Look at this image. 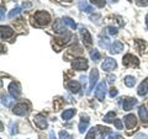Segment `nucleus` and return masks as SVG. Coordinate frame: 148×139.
Listing matches in <instances>:
<instances>
[{
    "mask_svg": "<svg viewBox=\"0 0 148 139\" xmlns=\"http://www.w3.org/2000/svg\"><path fill=\"white\" fill-rule=\"evenodd\" d=\"M123 81H125V85H126L127 87H133L136 84V79L133 76H131V75H127L126 78H125Z\"/></svg>",
    "mask_w": 148,
    "mask_h": 139,
    "instance_id": "5701e85b",
    "label": "nucleus"
},
{
    "mask_svg": "<svg viewBox=\"0 0 148 139\" xmlns=\"http://www.w3.org/2000/svg\"><path fill=\"white\" fill-rule=\"evenodd\" d=\"M90 58H91L94 62H98L99 59H100V53H99V50H98V49H91V52H90Z\"/></svg>",
    "mask_w": 148,
    "mask_h": 139,
    "instance_id": "a878e982",
    "label": "nucleus"
},
{
    "mask_svg": "<svg viewBox=\"0 0 148 139\" xmlns=\"http://www.w3.org/2000/svg\"><path fill=\"white\" fill-rule=\"evenodd\" d=\"M138 114H140V118L142 119V122L148 124V110L145 107V106H140V108H138Z\"/></svg>",
    "mask_w": 148,
    "mask_h": 139,
    "instance_id": "aec40b11",
    "label": "nucleus"
},
{
    "mask_svg": "<svg viewBox=\"0 0 148 139\" xmlns=\"http://www.w3.org/2000/svg\"><path fill=\"white\" fill-rule=\"evenodd\" d=\"M133 139H148V136H146V134H143V133H138L137 136H135Z\"/></svg>",
    "mask_w": 148,
    "mask_h": 139,
    "instance_id": "4c0bfd02",
    "label": "nucleus"
},
{
    "mask_svg": "<svg viewBox=\"0 0 148 139\" xmlns=\"http://www.w3.org/2000/svg\"><path fill=\"white\" fill-rule=\"evenodd\" d=\"M138 6H148V0H135Z\"/></svg>",
    "mask_w": 148,
    "mask_h": 139,
    "instance_id": "f704fd0d",
    "label": "nucleus"
},
{
    "mask_svg": "<svg viewBox=\"0 0 148 139\" xmlns=\"http://www.w3.org/2000/svg\"><path fill=\"white\" fill-rule=\"evenodd\" d=\"M62 1H67V3H71L72 0H62Z\"/></svg>",
    "mask_w": 148,
    "mask_h": 139,
    "instance_id": "49530a36",
    "label": "nucleus"
},
{
    "mask_svg": "<svg viewBox=\"0 0 148 139\" xmlns=\"http://www.w3.org/2000/svg\"><path fill=\"white\" fill-rule=\"evenodd\" d=\"M99 80V72L98 69H92L90 72V76H89V90H88V94L94 90V86L96 85V82Z\"/></svg>",
    "mask_w": 148,
    "mask_h": 139,
    "instance_id": "39448f33",
    "label": "nucleus"
},
{
    "mask_svg": "<svg viewBox=\"0 0 148 139\" xmlns=\"http://www.w3.org/2000/svg\"><path fill=\"white\" fill-rule=\"evenodd\" d=\"M116 61L112 58H106L105 61L103 62V64H101V69H103L104 72H111L114 70L115 68H116Z\"/></svg>",
    "mask_w": 148,
    "mask_h": 139,
    "instance_id": "6e6552de",
    "label": "nucleus"
},
{
    "mask_svg": "<svg viewBox=\"0 0 148 139\" xmlns=\"http://www.w3.org/2000/svg\"><path fill=\"white\" fill-rule=\"evenodd\" d=\"M111 1H112V3H117L119 0H111Z\"/></svg>",
    "mask_w": 148,
    "mask_h": 139,
    "instance_id": "de8ad7c7",
    "label": "nucleus"
},
{
    "mask_svg": "<svg viewBox=\"0 0 148 139\" xmlns=\"http://www.w3.org/2000/svg\"><path fill=\"white\" fill-rule=\"evenodd\" d=\"M96 131H98V132L100 133L101 138H104V136H105L106 133H110V129H109V128H106V127H101V126H98V127H96Z\"/></svg>",
    "mask_w": 148,
    "mask_h": 139,
    "instance_id": "cd10ccee",
    "label": "nucleus"
},
{
    "mask_svg": "<svg viewBox=\"0 0 148 139\" xmlns=\"http://www.w3.org/2000/svg\"><path fill=\"white\" fill-rule=\"evenodd\" d=\"M59 139H73V137L66 131H61L59 132Z\"/></svg>",
    "mask_w": 148,
    "mask_h": 139,
    "instance_id": "473e14b6",
    "label": "nucleus"
},
{
    "mask_svg": "<svg viewBox=\"0 0 148 139\" xmlns=\"http://www.w3.org/2000/svg\"><path fill=\"white\" fill-rule=\"evenodd\" d=\"M123 49V44L120 41H115V42L110 46V53L111 54H117Z\"/></svg>",
    "mask_w": 148,
    "mask_h": 139,
    "instance_id": "2eb2a0df",
    "label": "nucleus"
},
{
    "mask_svg": "<svg viewBox=\"0 0 148 139\" xmlns=\"http://www.w3.org/2000/svg\"><path fill=\"white\" fill-rule=\"evenodd\" d=\"M75 114V110L74 108H68V110H64V112L62 113V118L64 121H69L73 116Z\"/></svg>",
    "mask_w": 148,
    "mask_h": 139,
    "instance_id": "412c9836",
    "label": "nucleus"
},
{
    "mask_svg": "<svg viewBox=\"0 0 148 139\" xmlns=\"http://www.w3.org/2000/svg\"><path fill=\"white\" fill-rule=\"evenodd\" d=\"M49 139H57V138H56V134H54L53 131H52V132H49Z\"/></svg>",
    "mask_w": 148,
    "mask_h": 139,
    "instance_id": "79ce46f5",
    "label": "nucleus"
},
{
    "mask_svg": "<svg viewBox=\"0 0 148 139\" xmlns=\"http://www.w3.org/2000/svg\"><path fill=\"white\" fill-rule=\"evenodd\" d=\"M146 26H147V29H148V15L146 16Z\"/></svg>",
    "mask_w": 148,
    "mask_h": 139,
    "instance_id": "a18cd8bd",
    "label": "nucleus"
},
{
    "mask_svg": "<svg viewBox=\"0 0 148 139\" xmlns=\"http://www.w3.org/2000/svg\"><path fill=\"white\" fill-rule=\"evenodd\" d=\"M109 82H114L115 81V79H116V78H115V75H109Z\"/></svg>",
    "mask_w": 148,
    "mask_h": 139,
    "instance_id": "a19ab883",
    "label": "nucleus"
},
{
    "mask_svg": "<svg viewBox=\"0 0 148 139\" xmlns=\"http://www.w3.org/2000/svg\"><path fill=\"white\" fill-rule=\"evenodd\" d=\"M20 11H21V7H18V6H16V7H14L12 10L9 12V18H14L15 16H17L18 14H20Z\"/></svg>",
    "mask_w": 148,
    "mask_h": 139,
    "instance_id": "bb28decb",
    "label": "nucleus"
},
{
    "mask_svg": "<svg viewBox=\"0 0 148 139\" xmlns=\"http://www.w3.org/2000/svg\"><path fill=\"white\" fill-rule=\"evenodd\" d=\"M9 94L14 99H17L21 95V85L17 81H11L9 85Z\"/></svg>",
    "mask_w": 148,
    "mask_h": 139,
    "instance_id": "f03ea898",
    "label": "nucleus"
},
{
    "mask_svg": "<svg viewBox=\"0 0 148 139\" xmlns=\"http://www.w3.org/2000/svg\"><path fill=\"white\" fill-rule=\"evenodd\" d=\"M62 21L64 22V25H68L69 27H71V29H73V30H75V29H77V24L74 22L73 18L66 16V17H63V18H62Z\"/></svg>",
    "mask_w": 148,
    "mask_h": 139,
    "instance_id": "4be33fe9",
    "label": "nucleus"
},
{
    "mask_svg": "<svg viewBox=\"0 0 148 139\" xmlns=\"http://www.w3.org/2000/svg\"><path fill=\"white\" fill-rule=\"evenodd\" d=\"M1 31H0V35H1V40H8L10 38V37H12L14 35V30L11 29V27L9 26H1V29H0Z\"/></svg>",
    "mask_w": 148,
    "mask_h": 139,
    "instance_id": "4468645a",
    "label": "nucleus"
},
{
    "mask_svg": "<svg viewBox=\"0 0 148 139\" xmlns=\"http://www.w3.org/2000/svg\"><path fill=\"white\" fill-rule=\"evenodd\" d=\"M136 104H137L136 99H133V97H127V99H125L123 102H122V108H123V111H130V110H132V107Z\"/></svg>",
    "mask_w": 148,
    "mask_h": 139,
    "instance_id": "ddd939ff",
    "label": "nucleus"
},
{
    "mask_svg": "<svg viewBox=\"0 0 148 139\" xmlns=\"http://www.w3.org/2000/svg\"><path fill=\"white\" fill-rule=\"evenodd\" d=\"M105 95H106V82L101 81V82H99V85H98V87H96V90H95V97L99 101H104L105 100Z\"/></svg>",
    "mask_w": 148,
    "mask_h": 139,
    "instance_id": "423d86ee",
    "label": "nucleus"
},
{
    "mask_svg": "<svg viewBox=\"0 0 148 139\" xmlns=\"http://www.w3.org/2000/svg\"><path fill=\"white\" fill-rule=\"evenodd\" d=\"M114 123H115V126H116V128L117 129H122V122H121V119H115L114 121Z\"/></svg>",
    "mask_w": 148,
    "mask_h": 139,
    "instance_id": "e433bc0d",
    "label": "nucleus"
},
{
    "mask_svg": "<svg viewBox=\"0 0 148 139\" xmlns=\"http://www.w3.org/2000/svg\"><path fill=\"white\" fill-rule=\"evenodd\" d=\"M12 112L16 116H26L27 113H29V106H27L26 104H24V102L16 104L12 107Z\"/></svg>",
    "mask_w": 148,
    "mask_h": 139,
    "instance_id": "20e7f679",
    "label": "nucleus"
},
{
    "mask_svg": "<svg viewBox=\"0 0 148 139\" xmlns=\"http://www.w3.org/2000/svg\"><path fill=\"white\" fill-rule=\"evenodd\" d=\"M99 43H100V46H101V47H103V48H109V38H108V37H106V36H104V35H100L99 36Z\"/></svg>",
    "mask_w": 148,
    "mask_h": 139,
    "instance_id": "b1692460",
    "label": "nucleus"
},
{
    "mask_svg": "<svg viewBox=\"0 0 148 139\" xmlns=\"http://www.w3.org/2000/svg\"><path fill=\"white\" fill-rule=\"evenodd\" d=\"M136 46H137V49L140 50V52H143V49L146 48V44L142 40H136Z\"/></svg>",
    "mask_w": 148,
    "mask_h": 139,
    "instance_id": "7c9ffc66",
    "label": "nucleus"
},
{
    "mask_svg": "<svg viewBox=\"0 0 148 139\" xmlns=\"http://www.w3.org/2000/svg\"><path fill=\"white\" fill-rule=\"evenodd\" d=\"M34 123L36 124V127H38L40 129H46L48 127L47 119H46L45 116H42V114H36L34 117Z\"/></svg>",
    "mask_w": 148,
    "mask_h": 139,
    "instance_id": "1a4fd4ad",
    "label": "nucleus"
},
{
    "mask_svg": "<svg viewBox=\"0 0 148 139\" xmlns=\"http://www.w3.org/2000/svg\"><path fill=\"white\" fill-rule=\"evenodd\" d=\"M122 64L125 67H138V64H140V61H138V58L135 57V55L132 54H126L122 59Z\"/></svg>",
    "mask_w": 148,
    "mask_h": 139,
    "instance_id": "7ed1b4c3",
    "label": "nucleus"
},
{
    "mask_svg": "<svg viewBox=\"0 0 148 139\" xmlns=\"http://www.w3.org/2000/svg\"><path fill=\"white\" fill-rule=\"evenodd\" d=\"M72 65H73L74 70H79V72L85 70V69L88 68V61L85 58H77V59H74Z\"/></svg>",
    "mask_w": 148,
    "mask_h": 139,
    "instance_id": "0eeeda50",
    "label": "nucleus"
},
{
    "mask_svg": "<svg viewBox=\"0 0 148 139\" xmlns=\"http://www.w3.org/2000/svg\"><path fill=\"white\" fill-rule=\"evenodd\" d=\"M4 11H5L4 10V6H1V20H4Z\"/></svg>",
    "mask_w": 148,
    "mask_h": 139,
    "instance_id": "c03bdc74",
    "label": "nucleus"
},
{
    "mask_svg": "<svg viewBox=\"0 0 148 139\" xmlns=\"http://www.w3.org/2000/svg\"><path fill=\"white\" fill-rule=\"evenodd\" d=\"M1 102L4 106H6V107H10L11 104H12V100L10 99V97H8V96H3L1 97Z\"/></svg>",
    "mask_w": 148,
    "mask_h": 139,
    "instance_id": "c85d7f7f",
    "label": "nucleus"
},
{
    "mask_svg": "<svg viewBox=\"0 0 148 139\" xmlns=\"http://www.w3.org/2000/svg\"><path fill=\"white\" fill-rule=\"evenodd\" d=\"M67 87H68V90L71 92L77 94V92H79V90H80V82L75 81V80H72V81H69L67 84Z\"/></svg>",
    "mask_w": 148,
    "mask_h": 139,
    "instance_id": "dca6fc26",
    "label": "nucleus"
},
{
    "mask_svg": "<svg viewBox=\"0 0 148 139\" xmlns=\"http://www.w3.org/2000/svg\"><path fill=\"white\" fill-rule=\"evenodd\" d=\"M92 5H95V6H98V7H104L105 6V4L106 1L105 0H90Z\"/></svg>",
    "mask_w": 148,
    "mask_h": 139,
    "instance_id": "c756f323",
    "label": "nucleus"
},
{
    "mask_svg": "<svg viewBox=\"0 0 148 139\" xmlns=\"http://www.w3.org/2000/svg\"><path fill=\"white\" fill-rule=\"evenodd\" d=\"M137 92H138V95H140V96H146V95H148V78L142 82L140 86H138Z\"/></svg>",
    "mask_w": 148,
    "mask_h": 139,
    "instance_id": "6ab92c4d",
    "label": "nucleus"
},
{
    "mask_svg": "<svg viewBox=\"0 0 148 139\" xmlns=\"http://www.w3.org/2000/svg\"><path fill=\"white\" fill-rule=\"evenodd\" d=\"M123 122H125V126H126L127 129H132L136 127L137 119L135 117V114H127L123 117Z\"/></svg>",
    "mask_w": 148,
    "mask_h": 139,
    "instance_id": "9d476101",
    "label": "nucleus"
},
{
    "mask_svg": "<svg viewBox=\"0 0 148 139\" xmlns=\"http://www.w3.org/2000/svg\"><path fill=\"white\" fill-rule=\"evenodd\" d=\"M78 7H79V10L83 12H88V14L94 12V7L89 5V3H88L86 0H80L79 4H78Z\"/></svg>",
    "mask_w": 148,
    "mask_h": 139,
    "instance_id": "f8f14e48",
    "label": "nucleus"
},
{
    "mask_svg": "<svg viewBox=\"0 0 148 139\" xmlns=\"http://www.w3.org/2000/svg\"><path fill=\"white\" fill-rule=\"evenodd\" d=\"M22 6H24V7H30L31 4L30 3H24V4H22Z\"/></svg>",
    "mask_w": 148,
    "mask_h": 139,
    "instance_id": "37998d69",
    "label": "nucleus"
},
{
    "mask_svg": "<svg viewBox=\"0 0 148 139\" xmlns=\"http://www.w3.org/2000/svg\"><path fill=\"white\" fill-rule=\"evenodd\" d=\"M89 122H90V119L88 116H82V121L79 123V132L80 133H84L86 129H88V126H89Z\"/></svg>",
    "mask_w": 148,
    "mask_h": 139,
    "instance_id": "a211bd4d",
    "label": "nucleus"
},
{
    "mask_svg": "<svg viewBox=\"0 0 148 139\" xmlns=\"http://www.w3.org/2000/svg\"><path fill=\"white\" fill-rule=\"evenodd\" d=\"M116 138H121V136L117 133H110L109 134V139H116Z\"/></svg>",
    "mask_w": 148,
    "mask_h": 139,
    "instance_id": "58836bf2",
    "label": "nucleus"
},
{
    "mask_svg": "<svg viewBox=\"0 0 148 139\" xmlns=\"http://www.w3.org/2000/svg\"><path fill=\"white\" fill-rule=\"evenodd\" d=\"M109 94H110V97H115V96H117V94H119V90H117V89H115V87H111Z\"/></svg>",
    "mask_w": 148,
    "mask_h": 139,
    "instance_id": "c9c22d12",
    "label": "nucleus"
},
{
    "mask_svg": "<svg viewBox=\"0 0 148 139\" xmlns=\"http://www.w3.org/2000/svg\"><path fill=\"white\" fill-rule=\"evenodd\" d=\"M10 128H11V131H10V133L12 134V136H14V134H15L17 131H16V124H14V123H11L10 124Z\"/></svg>",
    "mask_w": 148,
    "mask_h": 139,
    "instance_id": "ea45409f",
    "label": "nucleus"
},
{
    "mask_svg": "<svg viewBox=\"0 0 148 139\" xmlns=\"http://www.w3.org/2000/svg\"><path fill=\"white\" fill-rule=\"evenodd\" d=\"M95 133H96V128H90V131L88 132L85 139H95Z\"/></svg>",
    "mask_w": 148,
    "mask_h": 139,
    "instance_id": "2f4dec72",
    "label": "nucleus"
},
{
    "mask_svg": "<svg viewBox=\"0 0 148 139\" xmlns=\"http://www.w3.org/2000/svg\"><path fill=\"white\" fill-rule=\"evenodd\" d=\"M32 25L34 26H38V27H43V26H47L49 22H51V15L47 11H37L34 17H32Z\"/></svg>",
    "mask_w": 148,
    "mask_h": 139,
    "instance_id": "f257e3e1",
    "label": "nucleus"
},
{
    "mask_svg": "<svg viewBox=\"0 0 148 139\" xmlns=\"http://www.w3.org/2000/svg\"><path fill=\"white\" fill-rule=\"evenodd\" d=\"M147 106H148V105H147Z\"/></svg>",
    "mask_w": 148,
    "mask_h": 139,
    "instance_id": "09e8293b",
    "label": "nucleus"
},
{
    "mask_svg": "<svg viewBox=\"0 0 148 139\" xmlns=\"http://www.w3.org/2000/svg\"><path fill=\"white\" fill-rule=\"evenodd\" d=\"M106 32L111 36H115V35H117V29L114 26H109V27H106Z\"/></svg>",
    "mask_w": 148,
    "mask_h": 139,
    "instance_id": "72a5a7b5",
    "label": "nucleus"
},
{
    "mask_svg": "<svg viewBox=\"0 0 148 139\" xmlns=\"http://www.w3.org/2000/svg\"><path fill=\"white\" fill-rule=\"evenodd\" d=\"M80 35H82V38H83V43H84L85 47H90L92 44V38L89 33V31L86 29H82L80 30Z\"/></svg>",
    "mask_w": 148,
    "mask_h": 139,
    "instance_id": "9b49d317",
    "label": "nucleus"
},
{
    "mask_svg": "<svg viewBox=\"0 0 148 139\" xmlns=\"http://www.w3.org/2000/svg\"><path fill=\"white\" fill-rule=\"evenodd\" d=\"M53 31L57 33H66V27H64V22L62 20H57L53 25Z\"/></svg>",
    "mask_w": 148,
    "mask_h": 139,
    "instance_id": "f3484780",
    "label": "nucleus"
},
{
    "mask_svg": "<svg viewBox=\"0 0 148 139\" xmlns=\"http://www.w3.org/2000/svg\"><path fill=\"white\" fill-rule=\"evenodd\" d=\"M114 118H115V112H109V113H106L104 116V122L106 123H111V122H114Z\"/></svg>",
    "mask_w": 148,
    "mask_h": 139,
    "instance_id": "393cba45",
    "label": "nucleus"
}]
</instances>
